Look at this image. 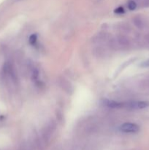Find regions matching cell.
<instances>
[{"instance_id": "obj_1", "label": "cell", "mask_w": 149, "mask_h": 150, "mask_svg": "<svg viewBox=\"0 0 149 150\" xmlns=\"http://www.w3.org/2000/svg\"><path fill=\"white\" fill-rule=\"evenodd\" d=\"M149 106V102L147 101H134L124 103V108L128 109H143Z\"/></svg>"}, {"instance_id": "obj_3", "label": "cell", "mask_w": 149, "mask_h": 150, "mask_svg": "<svg viewBox=\"0 0 149 150\" xmlns=\"http://www.w3.org/2000/svg\"><path fill=\"white\" fill-rule=\"evenodd\" d=\"M103 103L105 106L110 108H113V109H119V108H124V103H118L116 101L110 100H104Z\"/></svg>"}, {"instance_id": "obj_8", "label": "cell", "mask_w": 149, "mask_h": 150, "mask_svg": "<svg viewBox=\"0 0 149 150\" xmlns=\"http://www.w3.org/2000/svg\"><path fill=\"white\" fill-rule=\"evenodd\" d=\"M37 35H35V34H34V35H32L30 37H29V42H30L31 44H34L35 42L37 41Z\"/></svg>"}, {"instance_id": "obj_2", "label": "cell", "mask_w": 149, "mask_h": 150, "mask_svg": "<svg viewBox=\"0 0 149 150\" xmlns=\"http://www.w3.org/2000/svg\"><path fill=\"white\" fill-rule=\"evenodd\" d=\"M120 130L124 132V133H137L140 130V127L134 123L127 122L123 124L120 127Z\"/></svg>"}, {"instance_id": "obj_10", "label": "cell", "mask_w": 149, "mask_h": 150, "mask_svg": "<svg viewBox=\"0 0 149 150\" xmlns=\"http://www.w3.org/2000/svg\"><path fill=\"white\" fill-rule=\"evenodd\" d=\"M124 12V8H123L122 7H118L117 9H115V13H123Z\"/></svg>"}, {"instance_id": "obj_5", "label": "cell", "mask_w": 149, "mask_h": 150, "mask_svg": "<svg viewBox=\"0 0 149 150\" xmlns=\"http://www.w3.org/2000/svg\"><path fill=\"white\" fill-rule=\"evenodd\" d=\"M60 82H61V86H62V88H64V90L67 91L68 92H70L72 91V85L70 84V82L67 81L66 79H62L61 81H60Z\"/></svg>"}, {"instance_id": "obj_4", "label": "cell", "mask_w": 149, "mask_h": 150, "mask_svg": "<svg viewBox=\"0 0 149 150\" xmlns=\"http://www.w3.org/2000/svg\"><path fill=\"white\" fill-rule=\"evenodd\" d=\"M116 41L118 42L119 48H121V49H124L129 46V41L128 38L124 35H118L116 38Z\"/></svg>"}, {"instance_id": "obj_7", "label": "cell", "mask_w": 149, "mask_h": 150, "mask_svg": "<svg viewBox=\"0 0 149 150\" xmlns=\"http://www.w3.org/2000/svg\"><path fill=\"white\" fill-rule=\"evenodd\" d=\"M137 7V4L134 1H129L128 3V8L130 10H134Z\"/></svg>"}, {"instance_id": "obj_6", "label": "cell", "mask_w": 149, "mask_h": 150, "mask_svg": "<svg viewBox=\"0 0 149 150\" xmlns=\"http://www.w3.org/2000/svg\"><path fill=\"white\" fill-rule=\"evenodd\" d=\"M134 24H135L138 28H140V29H141V28H143V22L141 19L138 18H134Z\"/></svg>"}, {"instance_id": "obj_9", "label": "cell", "mask_w": 149, "mask_h": 150, "mask_svg": "<svg viewBox=\"0 0 149 150\" xmlns=\"http://www.w3.org/2000/svg\"><path fill=\"white\" fill-rule=\"evenodd\" d=\"M141 67H149V59L146 60V61L143 62V63L141 64Z\"/></svg>"}]
</instances>
